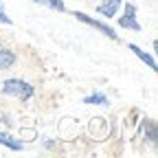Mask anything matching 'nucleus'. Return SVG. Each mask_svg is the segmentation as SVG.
I'll list each match as a JSON object with an SVG mask.
<instances>
[{
	"label": "nucleus",
	"instance_id": "9d476101",
	"mask_svg": "<svg viewBox=\"0 0 158 158\" xmlns=\"http://www.w3.org/2000/svg\"><path fill=\"white\" fill-rule=\"evenodd\" d=\"M0 24H7V27H11L13 24V20L9 18V13L5 11V7H2V0H0Z\"/></svg>",
	"mask_w": 158,
	"mask_h": 158
},
{
	"label": "nucleus",
	"instance_id": "1a4fd4ad",
	"mask_svg": "<svg viewBox=\"0 0 158 158\" xmlns=\"http://www.w3.org/2000/svg\"><path fill=\"white\" fill-rule=\"evenodd\" d=\"M35 5H42L51 11H57V13H66V5H64V0H33Z\"/></svg>",
	"mask_w": 158,
	"mask_h": 158
},
{
	"label": "nucleus",
	"instance_id": "20e7f679",
	"mask_svg": "<svg viewBox=\"0 0 158 158\" xmlns=\"http://www.w3.org/2000/svg\"><path fill=\"white\" fill-rule=\"evenodd\" d=\"M123 2H125V0H103V2H99V5L94 7V11H97L99 15H103L106 20H112V18L118 13V9L123 7Z\"/></svg>",
	"mask_w": 158,
	"mask_h": 158
},
{
	"label": "nucleus",
	"instance_id": "0eeeda50",
	"mask_svg": "<svg viewBox=\"0 0 158 158\" xmlns=\"http://www.w3.org/2000/svg\"><path fill=\"white\" fill-rule=\"evenodd\" d=\"M0 145L11 149V152H22L24 149V141H20V138L11 136L9 132H2V130H0Z\"/></svg>",
	"mask_w": 158,
	"mask_h": 158
},
{
	"label": "nucleus",
	"instance_id": "7ed1b4c3",
	"mask_svg": "<svg viewBox=\"0 0 158 158\" xmlns=\"http://www.w3.org/2000/svg\"><path fill=\"white\" fill-rule=\"evenodd\" d=\"M73 18H77L79 22H84V24H88V27L97 29L99 33H103L108 40H112V42H118V35H116V31H114L112 27H108L106 22H101V20H97V18H92V15L84 13V11H73Z\"/></svg>",
	"mask_w": 158,
	"mask_h": 158
},
{
	"label": "nucleus",
	"instance_id": "f03ea898",
	"mask_svg": "<svg viewBox=\"0 0 158 158\" xmlns=\"http://www.w3.org/2000/svg\"><path fill=\"white\" fill-rule=\"evenodd\" d=\"M116 24L121 27V29H127V31H134V33H141L143 27H141V22H138L136 5L123 2V13H121V18H116Z\"/></svg>",
	"mask_w": 158,
	"mask_h": 158
},
{
	"label": "nucleus",
	"instance_id": "423d86ee",
	"mask_svg": "<svg viewBox=\"0 0 158 158\" xmlns=\"http://www.w3.org/2000/svg\"><path fill=\"white\" fill-rule=\"evenodd\" d=\"M127 48H130V53H134L138 59H141V62L145 64V66H149V70H158V64H156V59H154V55L152 53H147V51H143L138 44H127Z\"/></svg>",
	"mask_w": 158,
	"mask_h": 158
},
{
	"label": "nucleus",
	"instance_id": "6e6552de",
	"mask_svg": "<svg viewBox=\"0 0 158 158\" xmlns=\"http://www.w3.org/2000/svg\"><path fill=\"white\" fill-rule=\"evenodd\" d=\"M84 103H86V106H108L110 99H108V94H103V92H92V94L84 97Z\"/></svg>",
	"mask_w": 158,
	"mask_h": 158
},
{
	"label": "nucleus",
	"instance_id": "39448f33",
	"mask_svg": "<svg viewBox=\"0 0 158 158\" xmlns=\"http://www.w3.org/2000/svg\"><path fill=\"white\" fill-rule=\"evenodd\" d=\"M18 62V55L11 46H7L5 42H0V70H9L13 68Z\"/></svg>",
	"mask_w": 158,
	"mask_h": 158
},
{
	"label": "nucleus",
	"instance_id": "f257e3e1",
	"mask_svg": "<svg viewBox=\"0 0 158 158\" xmlns=\"http://www.w3.org/2000/svg\"><path fill=\"white\" fill-rule=\"evenodd\" d=\"M0 92L5 97H11V99H18V101H29L35 94V86L31 81H24L20 77H9L0 84Z\"/></svg>",
	"mask_w": 158,
	"mask_h": 158
}]
</instances>
